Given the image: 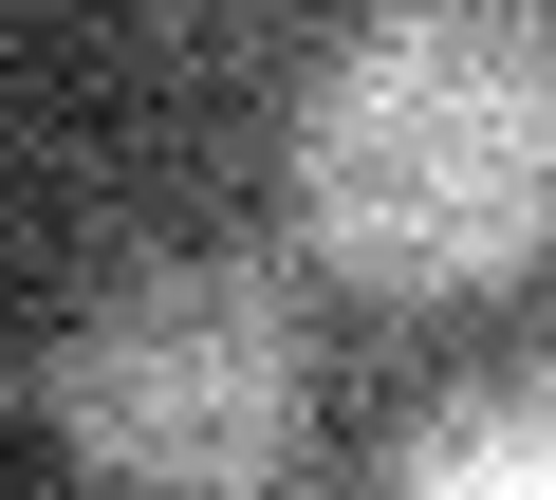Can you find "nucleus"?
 I'll list each match as a JSON object with an SVG mask.
<instances>
[{"label":"nucleus","instance_id":"1","mask_svg":"<svg viewBox=\"0 0 556 500\" xmlns=\"http://www.w3.org/2000/svg\"><path fill=\"white\" fill-rule=\"evenodd\" d=\"M298 260L353 297H519L556 260V0H390L278 130Z\"/></svg>","mask_w":556,"mask_h":500},{"label":"nucleus","instance_id":"2","mask_svg":"<svg viewBox=\"0 0 556 500\" xmlns=\"http://www.w3.org/2000/svg\"><path fill=\"white\" fill-rule=\"evenodd\" d=\"M38 408L93 482L130 500H241L298 463L316 426V316L298 260H241V241H167V260L93 279L38 352Z\"/></svg>","mask_w":556,"mask_h":500},{"label":"nucleus","instance_id":"3","mask_svg":"<svg viewBox=\"0 0 556 500\" xmlns=\"http://www.w3.org/2000/svg\"><path fill=\"white\" fill-rule=\"evenodd\" d=\"M390 500H556V371L427 408V426L390 445Z\"/></svg>","mask_w":556,"mask_h":500}]
</instances>
